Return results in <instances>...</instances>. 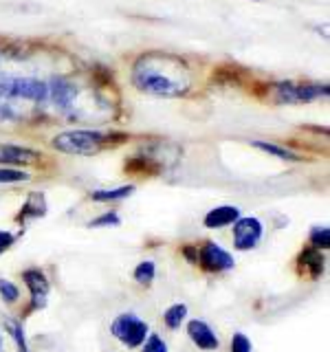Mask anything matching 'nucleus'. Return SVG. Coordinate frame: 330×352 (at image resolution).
Here are the masks:
<instances>
[{
    "label": "nucleus",
    "instance_id": "18",
    "mask_svg": "<svg viewBox=\"0 0 330 352\" xmlns=\"http://www.w3.org/2000/svg\"><path fill=\"white\" fill-rule=\"evenodd\" d=\"M154 275H157V267H154V262L152 260H146V262H141L139 267L135 269V280L139 284H150L154 280Z\"/></svg>",
    "mask_w": 330,
    "mask_h": 352
},
{
    "label": "nucleus",
    "instance_id": "3",
    "mask_svg": "<svg viewBox=\"0 0 330 352\" xmlns=\"http://www.w3.org/2000/svg\"><path fill=\"white\" fill-rule=\"evenodd\" d=\"M148 330H150L148 324L132 313L119 315L117 319H113V324H110V333H113L126 348L143 346V341L148 337Z\"/></svg>",
    "mask_w": 330,
    "mask_h": 352
},
{
    "label": "nucleus",
    "instance_id": "21",
    "mask_svg": "<svg viewBox=\"0 0 330 352\" xmlns=\"http://www.w3.org/2000/svg\"><path fill=\"white\" fill-rule=\"evenodd\" d=\"M20 181H29V174L22 170L0 168V183H20Z\"/></svg>",
    "mask_w": 330,
    "mask_h": 352
},
{
    "label": "nucleus",
    "instance_id": "16",
    "mask_svg": "<svg viewBox=\"0 0 330 352\" xmlns=\"http://www.w3.org/2000/svg\"><path fill=\"white\" fill-rule=\"evenodd\" d=\"M185 317H187V306L185 304H174L163 313V322L168 328L176 330V328H181V324L185 322Z\"/></svg>",
    "mask_w": 330,
    "mask_h": 352
},
{
    "label": "nucleus",
    "instance_id": "17",
    "mask_svg": "<svg viewBox=\"0 0 330 352\" xmlns=\"http://www.w3.org/2000/svg\"><path fill=\"white\" fill-rule=\"evenodd\" d=\"M5 328L9 330V335L14 337V344H16L18 352H29V348H27V339H25V330H22V324H18V322H14L11 317H7V319H5Z\"/></svg>",
    "mask_w": 330,
    "mask_h": 352
},
{
    "label": "nucleus",
    "instance_id": "13",
    "mask_svg": "<svg viewBox=\"0 0 330 352\" xmlns=\"http://www.w3.org/2000/svg\"><path fill=\"white\" fill-rule=\"evenodd\" d=\"M135 192V185H121L117 190H97L91 194V198L95 203H110V201H121V198L130 196Z\"/></svg>",
    "mask_w": 330,
    "mask_h": 352
},
{
    "label": "nucleus",
    "instance_id": "20",
    "mask_svg": "<svg viewBox=\"0 0 330 352\" xmlns=\"http://www.w3.org/2000/svg\"><path fill=\"white\" fill-rule=\"evenodd\" d=\"M0 297L7 302V304H14L18 302V297H20V291H18V286L14 282H9L5 278H0Z\"/></svg>",
    "mask_w": 330,
    "mask_h": 352
},
{
    "label": "nucleus",
    "instance_id": "15",
    "mask_svg": "<svg viewBox=\"0 0 330 352\" xmlns=\"http://www.w3.org/2000/svg\"><path fill=\"white\" fill-rule=\"evenodd\" d=\"M251 146L267 152V154H273V157H278V159H284V161H300V157H297L295 152H291L289 148L275 146V143H269V141H251Z\"/></svg>",
    "mask_w": 330,
    "mask_h": 352
},
{
    "label": "nucleus",
    "instance_id": "12",
    "mask_svg": "<svg viewBox=\"0 0 330 352\" xmlns=\"http://www.w3.org/2000/svg\"><path fill=\"white\" fill-rule=\"evenodd\" d=\"M44 214H47V201H44V194L33 192V194H29V196H27V203L22 205L18 220L22 223V220L42 218Z\"/></svg>",
    "mask_w": 330,
    "mask_h": 352
},
{
    "label": "nucleus",
    "instance_id": "7",
    "mask_svg": "<svg viewBox=\"0 0 330 352\" xmlns=\"http://www.w3.org/2000/svg\"><path fill=\"white\" fill-rule=\"evenodd\" d=\"M22 280L27 282V289L31 293V311H38V308L47 306V295L51 289L47 275H44L40 269H29L22 273Z\"/></svg>",
    "mask_w": 330,
    "mask_h": 352
},
{
    "label": "nucleus",
    "instance_id": "1",
    "mask_svg": "<svg viewBox=\"0 0 330 352\" xmlns=\"http://www.w3.org/2000/svg\"><path fill=\"white\" fill-rule=\"evenodd\" d=\"M132 84L146 95L181 97L192 88V71L176 55L146 53L132 66Z\"/></svg>",
    "mask_w": 330,
    "mask_h": 352
},
{
    "label": "nucleus",
    "instance_id": "5",
    "mask_svg": "<svg viewBox=\"0 0 330 352\" xmlns=\"http://www.w3.org/2000/svg\"><path fill=\"white\" fill-rule=\"evenodd\" d=\"M198 264H201V269L207 273H223L236 267L234 256L212 240L205 242L201 251H198Z\"/></svg>",
    "mask_w": 330,
    "mask_h": 352
},
{
    "label": "nucleus",
    "instance_id": "4",
    "mask_svg": "<svg viewBox=\"0 0 330 352\" xmlns=\"http://www.w3.org/2000/svg\"><path fill=\"white\" fill-rule=\"evenodd\" d=\"M273 95H275V102H280V104H304V102H313V99H319V97H326L328 86L280 82L273 86Z\"/></svg>",
    "mask_w": 330,
    "mask_h": 352
},
{
    "label": "nucleus",
    "instance_id": "25",
    "mask_svg": "<svg viewBox=\"0 0 330 352\" xmlns=\"http://www.w3.org/2000/svg\"><path fill=\"white\" fill-rule=\"evenodd\" d=\"M16 242V236L11 231H3L0 229V253H5L7 249H11V245Z\"/></svg>",
    "mask_w": 330,
    "mask_h": 352
},
{
    "label": "nucleus",
    "instance_id": "2",
    "mask_svg": "<svg viewBox=\"0 0 330 352\" xmlns=\"http://www.w3.org/2000/svg\"><path fill=\"white\" fill-rule=\"evenodd\" d=\"M110 141V135L99 130H69L62 135L53 137V148L60 150L64 154H97L99 150H104Z\"/></svg>",
    "mask_w": 330,
    "mask_h": 352
},
{
    "label": "nucleus",
    "instance_id": "14",
    "mask_svg": "<svg viewBox=\"0 0 330 352\" xmlns=\"http://www.w3.org/2000/svg\"><path fill=\"white\" fill-rule=\"evenodd\" d=\"M300 262L304 264L308 271L313 273V278L322 275V271H324V256H322V251H317V249H306V251H302Z\"/></svg>",
    "mask_w": 330,
    "mask_h": 352
},
{
    "label": "nucleus",
    "instance_id": "9",
    "mask_svg": "<svg viewBox=\"0 0 330 352\" xmlns=\"http://www.w3.org/2000/svg\"><path fill=\"white\" fill-rule=\"evenodd\" d=\"M49 95H51L55 106L62 108V110H69L75 102L77 88L71 80H66V77H53L51 84H49Z\"/></svg>",
    "mask_w": 330,
    "mask_h": 352
},
{
    "label": "nucleus",
    "instance_id": "19",
    "mask_svg": "<svg viewBox=\"0 0 330 352\" xmlns=\"http://www.w3.org/2000/svg\"><path fill=\"white\" fill-rule=\"evenodd\" d=\"M311 245L317 251L330 247V231H328V227H313L311 229Z\"/></svg>",
    "mask_w": 330,
    "mask_h": 352
},
{
    "label": "nucleus",
    "instance_id": "6",
    "mask_svg": "<svg viewBox=\"0 0 330 352\" xmlns=\"http://www.w3.org/2000/svg\"><path fill=\"white\" fill-rule=\"evenodd\" d=\"M262 223L258 218H238L234 225V247L238 251H249L262 238Z\"/></svg>",
    "mask_w": 330,
    "mask_h": 352
},
{
    "label": "nucleus",
    "instance_id": "8",
    "mask_svg": "<svg viewBox=\"0 0 330 352\" xmlns=\"http://www.w3.org/2000/svg\"><path fill=\"white\" fill-rule=\"evenodd\" d=\"M187 335H190L192 344L198 346L201 350H218L220 348V339L205 322H201V319H192V322L187 324Z\"/></svg>",
    "mask_w": 330,
    "mask_h": 352
},
{
    "label": "nucleus",
    "instance_id": "24",
    "mask_svg": "<svg viewBox=\"0 0 330 352\" xmlns=\"http://www.w3.org/2000/svg\"><path fill=\"white\" fill-rule=\"evenodd\" d=\"M231 352H251V341L247 335L236 333L231 339Z\"/></svg>",
    "mask_w": 330,
    "mask_h": 352
},
{
    "label": "nucleus",
    "instance_id": "10",
    "mask_svg": "<svg viewBox=\"0 0 330 352\" xmlns=\"http://www.w3.org/2000/svg\"><path fill=\"white\" fill-rule=\"evenodd\" d=\"M38 161H40V152L36 150L0 143V163L3 165H33Z\"/></svg>",
    "mask_w": 330,
    "mask_h": 352
},
{
    "label": "nucleus",
    "instance_id": "26",
    "mask_svg": "<svg viewBox=\"0 0 330 352\" xmlns=\"http://www.w3.org/2000/svg\"><path fill=\"white\" fill-rule=\"evenodd\" d=\"M0 352H3V337H0Z\"/></svg>",
    "mask_w": 330,
    "mask_h": 352
},
{
    "label": "nucleus",
    "instance_id": "11",
    "mask_svg": "<svg viewBox=\"0 0 330 352\" xmlns=\"http://www.w3.org/2000/svg\"><path fill=\"white\" fill-rule=\"evenodd\" d=\"M238 218H240V209H238V207L223 205V207H216V209H212L209 214H205L203 225H205L207 229H220V227L234 225Z\"/></svg>",
    "mask_w": 330,
    "mask_h": 352
},
{
    "label": "nucleus",
    "instance_id": "23",
    "mask_svg": "<svg viewBox=\"0 0 330 352\" xmlns=\"http://www.w3.org/2000/svg\"><path fill=\"white\" fill-rule=\"evenodd\" d=\"M121 220L117 216V212H108L104 216H99V218H93L91 223H88V227H110V225H119Z\"/></svg>",
    "mask_w": 330,
    "mask_h": 352
},
{
    "label": "nucleus",
    "instance_id": "22",
    "mask_svg": "<svg viewBox=\"0 0 330 352\" xmlns=\"http://www.w3.org/2000/svg\"><path fill=\"white\" fill-rule=\"evenodd\" d=\"M143 352H168V346L159 335H150L148 341H143Z\"/></svg>",
    "mask_w": 330,
    "mask_h": 352
}]
</instances>
